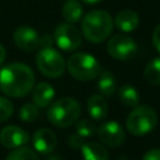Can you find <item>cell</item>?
I'll list each match as a JSON object with an SVG mask.
<instances>
[{
    "mask_svg": "<svg viewBox=\"0 0 160 160\" xmlns=\"http://www.w3.org/2000/svg\"><path fill=\"white\" fill-rule=\"evenodd\" d=\"M35 82V75L30 66L22 62H11L0 70V89L11 98L28 95Z\"/></svg>",
    "mask_w": 160,
    "mask_h": 160,
    "instance_id": "cell-1",
    "label": "cell"
},
{
    "mask_svg": "<svg viewBox=\"0 0 160 160\" xmlns=\"http://www.w3.org/2000/svg\"><path fill=\"white\" fill-rule=\"evenodd\" d=\"M112 29V16L105 10L89 11L81 20V34L88 41L92 44H100L105 41L111 35Z\"/></svg>",
    "mask_w": 160,
    "mask_h": 160,
    "instance_id": "cell-2",
    "label": "cell"
},
{
    "mask_svg": "<svg viewBox=\"0 0 160 160\" xmlns=\"http://www.w3.org/2000/svg\"><path fill=\"white\" fill-rule=\"evenodd\" d=\"M81 114V106L78 100L70 96L60 98L50 104L48 119L58 128H69L74 125Z\"/></svg>",
    "mask_w": 160,
    "mask_h": 160,
    "instance_id": "cell-3",
    "label": "cell"
},
{
    "mask_svg": "<svg viewBox=\"0 0 160 160\" xmlns=\"http://www.w3.org/2000/svg\"><path fill=\"white\" fill-rule=\"evenodd\" d=\"M66 69L70 75L80 81H90L101 72L100 62L88 52H75L66 61Z\"/></svg>",
    "mask_w": 160,
    "mask_h": 160,
    "instance_id": "cell-4",
    "label": "cell"
},
{
    "mask_svg": "<svg viewBox=\"0 0 160 160\" xmlns=\"http://www.w3.org/2000/svg\"><path fill=\"white\" fill-rule=\"evenodd\" d=\"M158 124L156 111L148 105H138L132 108L126 118V129L134 136L149 134Z\"/></svg>",
    "mask_w": 160,
    "mask_h": 160,
    "instance_id": "cell-5",
    "label": "cell"
},
{
    "mask_svg": "<svg viewBox=\"0 0 160 160\" xmlns=\"http://www.w3.org/2000/svg\"><path fill=\"white\" fill-rule=\"evenodd\" d=\"M35 61L39 71L42 75L51 79L60 78L64 74L66 68L65 59L62 58V55L52 48L41 49L38 52Z\"/></svg>",
    "mask_w": 160,
    "mask_h": 160,
    "instance_id": "cell-6",
    "label": "cell"
},
{
    "mask_svg": "<svg viewBox=\"0 0 160 160\" xmlns=\"http://www.w3.org/2000/svg\"><path fill=\"white\" fill-rule=\"evenodd\" d=\"M54 42L64 51H74L80 48L82 41V34L80 30L70 22L59 24L52 34Z\"/></svg>",
    "mask_w": 160,
    "mask_h": 160,
    "instance_id": "cell-7",
    "label": "cell"
},
{
    "mask_svg": "<svg viewBox=\"0 0 160 160\" xmlns=\"http://www.w3.org/2000/svg\"><path fill=\"white\" fill-rule=\"evenodd\" d=\"M109 55L119 61L131 60L138 50V45L132 38L125 34H115L110 38L106 45Z\"/></svg>",
    "mask_w": 160,
    "mask_h": 160,
    "instance_id": "cell-8",
    "label": "cell"
},
{
    "mask_svg": "<svg viewBox=\"0 0 160 160\" xmlns=\"http://www.w3.org/2000/svg\"><path fill=\"white\" fill-rule=\"evenodd\" d=\"M100 141L109 148H119L125 140V131L118 121H106L96 130Z\"/></svg>",
    "mask_w": 160,
    "mask_h": 160,
    "instance_id": "cell-9",
    "label": "cell"
},
{
    "mask_svg": "<svg viewBox=\"0 0 160 160\" xmlns=\"http://www.w3.org/2000/svg\"><path fill=\"white\" fill-rule=\"evenodd\" d=\"M29 140L30 138L28 131L15 125H8L0 131V142L8 149H18L25 146Z\"/></svg>",
    "mask_w": 160,
    "mask_h": 160,
    "instance_id": "cell-10",
    "label": "cell"
},
{
    "mask_svg": "<svg viewBox=\"0 0 160 160\" xmlns=\"http://www.w3.org/2000/svg\"><path fill=\"white\" fill-rule=\"evenodd\" d=\"M14 42L15 45L28 52H31L39 48V34L30 26L21 25L14 31Z\"/></svg>",
    "mask_w": 160,
    "mask_h": 160,
    "instance_id": "cell-11",
    "label": "cell"
},
{
    "mask_svg": "<svg viewBox=\"0 0 160 160\" xmlns=\"http://www.w3.org/2000/svg\"><path fill=\"white\" fill-rule=\"evenodd\" d=\"M56 135L52 130L48 128L38 129L32 135V146L36 152L41 155H48L52 152L56 146Z\"/></svg>",
    "mask_w": 160,
    "mask_h": 160,
    "instance_id": "cell-12",
    "label": "cell"
},
{
    "mask_svg": "<svg viewBox=\"0 0 160 160\" xmlns=\"http://www.w3.org/2000/svg\"><path fill=\"white\" fill-rule=\"evenodd\" d=\"M55 98V90L49 82H39L32 88V100L38 108L49 106Z\"/></svg>",
    "mask_w": 160,
    "mask_h": 160,
    "instance_id": "cell-13",
    "label": "cell"
},
{
    "mask_svg": "<svg viewBox=\"0 0 160 160\" xmlns=\"http://www.w3.org/2000/svg\"><path fill=\"white\" fill-rule=\"evenodd\" d=\"M139 16L135 11L132 10H121L118 12V15L115 16V26L124 31V32H131L134 31L138 26H139Z\"/></svg>",
    "mask_w": 160,
    "mask_h": 160,
    "instance_id": "cell-14",
    "label": "cell"
},
{
    "mask_svg": "<svg viewBox=\"0 0 160 160\" xmlns=\"http://www.w3.org/2000/svg\"><path fill=\"white\" fill-rule=\"evenodd\" d=\"M88 114L94 120H102L108 114V104L102 95H91L86 101Z\"/></svg>",
    "mask_w": 160,
    "mask_h": 160,
    "instance_id": "cell-15",
    "label": "cell"
},
{
    "mask_svg": "<svg viewBox=\"0 0 160 160\" xmlns=\"http://www.w3.org/2000/svg\"><path fill=\"white\" fill-rule=\"evenodd\" d=\"M80 150L84 160H109V152L100 142H84Z\"/></svg>",
    "mask_w": 160,
    "mask_h": 160,
    "instance_id": "cell-16",
    "label": "cell"
},
{
    "mask_svg": "<svg viewBox=\"0 0 160 160\" xmlns=\"http://www.w3.org/2000/svg\"><path fill=\"white\" fill-rule=\"evenodd\" d=\"M61 12H62L64 19L68 22L75 24L81 20L84 9H82V5L78 0H68L62 6Z\"/></svg>",
    "mask_w": 160,
    "mask_h": 160,
    "instance_id": "cell-17",
    "label": "cell"
},
{
    "mask_svg": "<svg viewBox=\"0 0 160 160\" xmlns=\"http://www.w3.org/2000/svg\"><path fill=\"white\" fill-rule=\"evenodd\" d=\"M98 89L105 96H111L116 90V79L109 70H104L99 74Z\"/></svg>",
    "mask_w": 160,
    "mask_h": 160,
    "instance_id": "cell-18",
    "label": "cell"
},
{
    "mask_svg": "<svg viewBox=\"0 0 160 160\" xmlns=\"http://www.w3.org/2000/svg\"><path fill=\"white\" fill-rule=\"evenodd\" d=\"M119 98L121 102L128 108H135L140 102L139 91L130 84H125L119 90Z\"/></svg>",
    "mask_w": 160,
    "mask_h": 160,
    "instance_id": "cell-19",
    "label": "cell"
},
{
    "mask_svg": "<svg viewBox=\"0 0 160 160\" xmlns=\"http://www.w3.org/2000/svg\"><path fill=\"white\" fill-rule=\"evenodd\" d=\"M144 79L149 85H160V58H154L144 69Z\"/></svg>",
    "mask_w": 160,
    "mask_h": 160,
    "instance_id": "cell-20",
    "label": "cell"
},
{
    "mask_svg": "<svg viewBox=\"0 0 160 160\" xmlns=\"http://www.w3.org/2000/svg\"><path fill=\"white\" fill-rule=\"evenodd\" d=\"M5 160H40V159L34 150H31L26 146H21V148L14 149L6 156Z\"/></svg>",
    "mask_w": 160,
    "mask_h": 160,
    "instance_id": "cell-21",
    "label": "cell"
},
{
    "mask_svg": "<svg viewBox=\"0 0 160 160\" xmlns=\"http://www.w3.org/2000/svg\"><path fill=\"white\" fill-rule=\"evenodd\" d=\"M96 126L95 124L91 121V120H88V119H84V120H80L76 122L75 125V131L78 135H80L82 139L85 138H91L92 135H95L96 132Z\"/></svg>",
    "mask_w": 160,
    "mask_h": 160,
    "instance_id": "cell-22",
    "label": "cell"
},
{
    "mask_svg": "<svg viewBox=\"0 0 160 160\" xmlns=\"http://www.w3.org/2000/svg\"><path fill=\"white\" fill-rule=\"evenodd\" d=\"M38 115H39L38 106L35 104H31V102L24 104L19 110V118L21 121H25V122L34 121L38 118Z\"/></svg>",
    "mask_w": 160,
    "mask_h": 160,
    "instance_id": "cell-23",
    "label": "cell"
},
{
    "mask_svg": "<svg viewBox=\"0 0 160 160\" xmlns=\"http://www.w3.org/2000/svg\"><path fill=\"white\" fill-rule=\"evenodd\" d=\"M12 111H14L12 102L6 98L0 96V122L8 120L12 115Z\"/></svg>",
    "mask_w": 160,
    "mask_h": 160,
    "instance_id": "cell-24",
    "label": "cell"
},
{
    "mask_svg": "<svg viewBox=\"0 0 160 160\" xmlns=\"http://www.w3.org/2000/svg\"><path fill=\"white\" fill-rule=\"evenodd\" d=\"M54 44V38L52 35L45 32L41 36H39V48L41 49H46V48H52Z\"/></svg>",
    "mask_w": 160,
    "mask_h": 160,
    "instance_id": "cell-25",
    "label": "cell"
},
{
    "mask_svg": "<svg viewBox=\"0 0 160 160\" xmlns=\"http://www.w3.org/2000/svg\"><path fill=\"white\" fill-rule=\"evenodd\" d=\"M68 144H69V146L71 149H81V146L84 144V139L78 134H72V135L69 136Z\"/></svg>",
    "mask_w": 160,
    "mask_h": 160,
    "instance_id": "cell-26",
    "label": "cell"
},
{
    "mask_svg": "<svg viewBox=\"0 0 160 160\" xmlns=\"http://www.w3.org/2000/svg\"><path fill=\"white\" fill-rule=\"evenodd\" d=\"M151 41H152L154 48L158 50V52H160V24L154 29L152 36H151Z\"/></svg>",
    "mask_w": 160,
    "mask_h": 160,
    "instance_id": "cell-27",
    "label": "cell"
},
{
    "mask_svg": "<svg viewBox=\"0 0 160 160\" xmlns=\"http://www.w3.org/2000/svg\"><path fill=\"white\" fill-rule=\"evenodd\" d=\"M141 160H160V149H150L144 154Z\"/></svg>",
    "mask_w": 160,
    "mask_h": 160,
    "instance_id": "cell-28",
    "label": "cell"
},
{
    "mask_svg": "<svg viewBox=\"0 0 160 160\" xmlns=\"http://www.w3.org/2000/svg\"><path fill=\"white\" fill-rule=\"evenodd\" d=\"M5 55H6V51H5V48L0 44V65L4 62L5 60Z\"/></svg>",
    "mask_w": 160,
    "mask_h": 160,
    "instance_id": "cell-29",
    "label": "cell"
},
{
    "mask_svg": "<svg viewBox=\"0 0 160 160\" xmlns=\"http://www.w3.org/2000/svg\"><path fill=\"white\" fill-rule=\"evenodd\" d=\"M82 2H85V4H88V5H94V4H98V2H100L101 0H81Z\"/></svg>",
    "mask_w": 160,
    "mask_h": 160,
    "instance_id": "cell-30",
    "label": "cell"
},
{
    "mask_svg": "<svg viewBox=\"0 0 160 160\" xmlns=\"http://www.w3.org/2000/svg\"><path fill=\"white\" fill-rule=\"evenodd\" d=\"M46 160H60V158H59L58 155H52V154L50 152V154H48Z\"/></svg>",
    "mask_w": 160,
    "mask_h": 160,
    "instance_id": "cell-31",
    "label": "cell"
},
{
    "mask_svg": "<svg viewBox=\"0 0 160 160\" xmlns=\"http://www.w3.org/2000/svg\"><path fill=\"white\" fill-rule=\"evenodd\" d=\"M115 160H129V159H128L125 155H119V156H118Z\"/></svg>",
    "mask_w": 160,
    "mask_h": 160,
    "instance_id": "cell-32",
    "label": "cell"
}]
</instances>
